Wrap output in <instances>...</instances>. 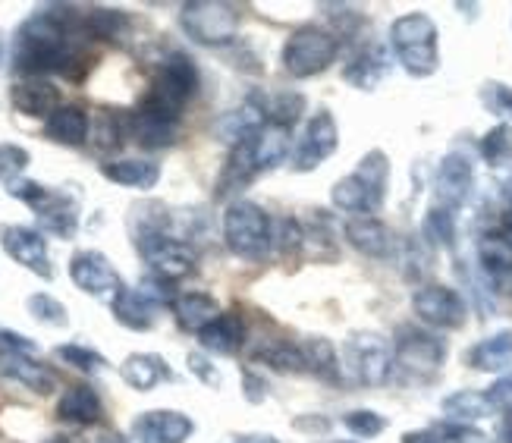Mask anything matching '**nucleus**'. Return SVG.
<instances>
[{"instance_id": "13", "label": "nucleus", "mask_w": 512, "mask_h": 443, "mask_svg": "<svg viewBox=\"0 0 512 443\" xmlns=\"http://www.w3.org/2000/svg\"><path fill=\"white\" fill-rule=\"evenodd\" d=\"M0 246H4V252L22 264V268H29L32 274L51 280V258H48V242H44V236L32 227H0Z\"/></svg>"}, {"instance_id": "50", "label": "nucleus", "mask_w": 512, "mask_h": 443, "mask_svg": "<svg viewBox=\"0 0 512 443\" xmlns=\"http://www.w3.org/2000/svg\"><path fill=\"white\" fill-rule=\"evenodd\" d=\"M403 443H447V440H443V434H437V431H409L403 437Z\"/></svg>"}, {"instance_id": "39", "label": "nucleus", "mask_w": 512, "mask_h": 443, "mask_svg": "<svg viewBox=\"0 0 512 443\" xmlns=\"http://www.w3.org/2000/svg\"><path fill=\"white\" fill-rule=\"evenodd\" d=\"M302 107H305V98L302 95L283 92V95L267 101V123H277V126H289V129H293V123L302 114Z\"/></svg>"}, {"instance_id": "38", "label": "nucleus", "mask_w": 512, "mask_h": 443, "mask_svg": "<svg viewBox=\"0 0 512 443\" xmlns=\"http://www.w3.org/2000/svg\"><path fill=\"white\" fill-rule=\"evenodd\" d=\"M258 356L277 368V371H305V359H302V349L293 343H267Z\"/></svg>"}, {"instance_id": "8", "label": "nucleus", "mask_w": 512, "mask_h": 443, "mask_svg": "<svg viewBox=\"0 0 512 443\" xmlns=\"http://www.w3.org/2000/svg\"><path fill=\"white\" fill-rule=\"evenodd\" d=\"M142 258L151 264L154 277L161 280H180L195 271V249L183 239H173L167 233H145L136 236Z\"/></svg>"}, {"instance_id": "31", "label": "nucleus", "mask_w": 512, "mask_h": 443, "mask_svg": "<svg viewBox=\"0 0 512 443\" xmlns=\"http://www.w3.org/2000/svg\"><path fill=\"white\" fill-rule=\"evenodd\" d=\"M478 261L491 277H509L512 274V239L509 236H484L478 242Z\"/></svg>"}, {"instance_id": "51", "label": "nucleus", "mask_w": 512, "mask_h": 443, "mask_svg": "<svg viewBox=\"0 0 512 443\" xmlns=\"http://www.w3.org/2000/svg\"><path fill=\"white\" fill-rule=\"evenodd\" d=\"M500 440H503V443H512V406L503 409V418H500Z\"/></svg>"}, {"instance_id": "2", "label": "nucleus", "mask_w": 512, "mask_h": 443, "mask_svg": "<svg viewBox=\"0 0 512 443\" xmlns=\"http://www.w3.org/2000/svg\"><path fill=\"white\" fill-rule=\"evenodd\" d=\"M390 44L403 63V70L415 79L437 73L440 51H437V26L428 13H406L390 26Z\"/></svg>"}, {"instance_id": "27", "label": "nucleus", "mask_w": 512, "mask_h": 443, "mask_svg": "<svg viewBox=\"0 0 512 443\" xmlns=\"http://www.w3.org/2000/svg\"><path fill=\"white\" fill-rule=\"evenodd\" d=\"M114 318L129 330H148L158 318V305H154L142 290H126L114 299Z\"/></svg>"}, {"instance_id": "35", "label": "nucleus", "mask_w": 512, "mask_h": 443, "mask_svg": "<svg viewBox=\"0 0 512 443\" xmlns=\"http://www.w3.org/2000/svg\"><path fill=\"white\" fill-rule=\"evenodd\" d=\"M129 129H132V136H136V142L145 145V148H167V145H173V139H176V126H167V123H158V120H148V117H142V114H132Z\"/></svg>"}, {"instance_id": "6", "label": "nucleus", "mask_w": 512, "mask_h": 443, "mask_svg": "<svg viewBox=\"0 0 512 443\" xmlns=\"http://www.w3.org/2000/svg\"><path fill=\"white\" fill-rule=\"evenodd\" d=\"M180 19H183L186 35L198 44H208V48L230 44L239 35L236 7L220 4V0H195V4H186Z\"/></svg>"}, {"instance_id": "1", "label": "nucleus", "mask_w": 512, "mask_h": 443, "mask_svg": "<svg viewBox=\"0 0 512 443\" xmlns=\"http://www.w3.org/2000/svg\"><path fill=\"white\" fill-rule=\"evenodd\" d=\"M79 38H85V13L73 7L38 10L29 22H22L13 41V70L26 79L44 73L79 76L82 51Z\"/></svg>"}, {"instance_id": "15", "label": "nucleus", "mask_w": 512, "mask_h": 443, "mask_svg": "<svg viewBox=\"0 0 512 443\" xmlns=\"http://www.w3.org/2000/svg\"><path fill=\"white\" fill-rule=\"evenodd\" d=\"M192 418H186L183 412H170V409H154L145 412L132 431H136L139 443H186L192 434Z\"/></svg>"}, {"instance_id": "30", "label": "nucleus", "mask_w": 512, "mask_h": 443, "mask_svg": "<svg viewBox=\"0 0 512 443\" xmlns=\"http://www.w3.org/2000/svg\"><path fill=\"white\" fill-rule=\"evenodd\" d=\"M286 154H289V126L267 123L255 136V164H258V173L274 170L286 158Z\"/></svg>"}, {"instance_id": "32", "label": "nucleus", "mask_w": 512, "mask_h": 443, "mask_svg": "<svg viewBox=\"0 0 512 443\" xmlns=\"http://www.w3.org/2000/svg\"><path fill=\"white\" fill-rule=\"evenodd\" d=\"M491 400H487V393H475V390H459L453 396L443 400V412L456 422H478V418H487L491 415Z\"/></svg>"}, {"instance_id": "25", "label": "nucleus", "mask_w": 512, "mask_h": 443, "mask_svg": "<svg viewBox=\"0 0 512 443\" xmlns=\"http://www.w3.org/2000/svg\"><path fill=\"white\" fill-rule=\"evenodd\" d=\"M173 315H176V321H180L183 330H195V334H202L208 324H214L220 318V308H217V299H211L205 293H186V296L173 299Z\"/></svg>"}, {"instance_id": "16", "label": "nucleus", "mask_w": 512, "mask_h": 443, "mask_svg": "<svg viewBox=\"0 0 512 443\" xmlns=\"http://www.w3.org/2000/svg\"><path fill=\"white\" fill-rule=\"evenodd\" d=\"M475 183V170L472 161L462 158V154H447L437 167V198L443 208H459L465 205V198L472 192Z\"/></svg>"}, {"instance_id": "7", "label": "nucleus", "mask_w": 512, "mask_h": 443, "mask_svg": "<svg viewBox=\"0 0 512 443\" xmlns=\"http://www.w3.org/2000/svg\"><path fill=\"white\" fill-rule=\"evenodd\" d=\"M346 365L355 381L365 387H381L390 381L393 349L381 334H352L346 343Z\"/></svg>"}, {"instance_id": "24", "label": "nucleus", "mask_w": 512, "mask_h": 443, "mask_svg": "<svg viewBox=\"0 0 512 443\" xmlns=\"http://www.w3.org/2000/svg\"><path fill=\"white\" fill-rule=\"evenodd\" d=\"M101 173L110 183L129 186V189H154L161 180V167L154 161H139V158H126V161H110L101 167Z\"/></svg>"}, {"instance_id": "29", "label": "nucleus", "mask_w": 512, "mask_h": 443, "mask_svg": "<svg viewBox=\"0 0 512 443\" xmlns=\"http://www.w3.org/2000/svg\"><path fill=\"white\" fill-rule=\"evenodd\" d=\"M469 365L478 371H506L512 365V330H500V334L472 346Z\"/></svg>"}, {"instance_id": "42", "label": "nucleus", "mask_w": 512, "mask_h": 443, "mask_svg": "<svg viewBox=\"0 0 512 443\" xmlns=\"http://www.w3.org/2000/svg\"><path fill=\"white\" fill-rule=\"evenodd\" d=\"M343 425L355 434V437H377L384 428H387V422H384V415H377V412H371V409H355V412H349L346 418H343Z\"/></svg>"}, {"instance_id": "33", "label": "nucleus", "mask_w": 512, "mask_h": 443, "mask_svg": "<svg viewBox=\"0 0 512 443\" xmlns=\"http://www.w3.org/2000/svg\"><path fill=\"white\" fill-rule=\"evenodd\" d=\"M299 349H302L305 368H311L327 381L337 378V349H333V343L327 337H308Z\"/></svg>"}, {"instance_id": "52", "label": "nucleus", "mask_w": 512, "mask_h": 443, "mask_svg": "<svg viewBox=\"0 0 512 443\" xmlns=\"http://www.w3.org/2000/svg\"><path fill=\"white\" fill-rule=\"evenodd\" d=\"M246 387H249V400H255V403H258V400H261V387H264V384L255 378L252 371H246Z\"/></svg>"}, {"instance_id": "10", "label": "nucleus", "mask_w": 512, "mask_h": 443, "mask_svg": "<svg viewBox=\"0 0 512 443\" xmlns=\"http://www.w3.org/2000/svg\"><path fill=\"white\" fill-rule=\"evenodd\" d=\"M340 145V132H337V120H333L327 110H318L315 117L308 120L302 139L296 142L293 154H289V167L296 173H308L315 170L321 161H327Z\"/></svg>"}, {"instance_id": "11", "label": "nucleus", "mask_w": 512, "mask_h": 443, "mask_svg": "<svg viewBox=\"0 0 512 443\" xmlns=\"http://www.w3.org/2000/svg\"><path fill=\"white\" fill-rule=\"evenodd\" d=\"M70 277H73V283L79 286L82 293L95 296V299H110V302H114L123 293V280L114 271V264H110L95 249L73 255V261H70Z\"/></svg>"}, {"instance_id": "5", "label": "nucleus", "mask_w": 512, "mask_h": 443, "mask_svg": "<svg viewBox=\"0 0 512 443\" xmlns=\"http://www.w3.org/2000/svg\"><path fill=\"white\" fill-rule=\"evenodd\" d=\"M224 239L239 258H261L274 242L271 217L255 202H233L224 214Z\"/></svg>"}, {"instance_id": "12", "label": "nucleus", "mask_w": 512, "mask_h": 443, "mask_svg": "<svg viewBox=\"0 0 512 443\" xmlns=\"http://www.w3.org/2000/svg\"><path fill=\"white\" fill-rule=\"evenodd\" d=\"M412 308L421 321L431 324V327H440V330L462 327V321H465L462 296L456 290H450V286H440V283H428V286H421V290H415Z\"/></svg>"}, {"instance_id": "48", "label": "nucleus", "mask_w": 512, "mask_h": 443, "mask_svg": "<svg viewBox=\"0 0 512 443\" xmlns=\"http://www.w3.org/2000/svg\"><path fill=\"white\" fill-rule=\"evenodd\" d=\"M487 400H491V406L497 409H509L512 406V374H506V378H500L494 387H491V393H487Z\"/></svg>"}, {"instance_id": "14", "label": "nucleus", "mask_w": 512, "mask_h": 443, "mask_svg": "<svg viewBox=\"0 0 512 443\" xmlns=\"http://www.w3.org/2000/svg\"><path fill=\"white\" fill-rule=\"evenodd\" d=\"M35 217H38V224L44 233H51V236H60V239H73L76 230H79V208L73 198H66L60 192H51V189H44L41 198L32 205Z\"/></svg>"}, {"instance_id": "56", "label": "nucleus", "mask_w": 512, "mask_h": 443, "mask_svg": "<svg viewBox=\"0 0 512 443\" xmlns=\"http://www.w3.org/2000/svg\"><path fill=\"white\" fill-rule=\"evenodd\" d=\"M509 277H512V274H509Z\"/></svg>"}, {"instance_id": "55", "label": "nucleus", "mask_w": 512, "mask_h": 443, "mask_svg": "<svg viewBox=\"0 0 512 443\" xmlns=\"http://www.w3.org/2000/svg\"><path fill=\"white\" fill-rule=\"evenodd\" d=\"M506 198H509V205H512V183L506 186Z\"/></svg>"}, {"instance_id": "53", "label": "nucleus", "mask_w": 512, "mask_h": 443, "mask_svg": "<svg viewBox=\"0 0 512 443\" xmlns=\"http://www.w3.org/2000/svg\"><path fill=\"white\" fill-rule=\"evenodd\" d=\"M236 443H277V437H267V434H252V437H239Z\"/></svg>"}, {"instance_id": "17", "label": "nucleus", "mask_w": 512, "mask_h": 443, "mask_svg": "<svg viewBox=\"0 0 512 443\" xmlns=\"http://www.w3.org/2000/svg\"><path fill=\"white\" fill-rule=\"evenodd\" d=\"M10 101L19 114H26V117H51L60 107V92L48 79L32 76V79H19L10 88Z\"/></svg>"}, {"instance_id": "20", "label": "nucleus", "mask_w": 512, "mask_h": 443, "mask_svg": "<svg viewBox=\"0 0 512 443\" xmlns=\"http://www.w3.org/2000/svg\"><path fill=\"white\" fill-rule=\"evenodd\" d=\"M346 239L352 242V249H359L368 258H387L390 246H393L390 230L377 217H371V214L349 217L346 220Z\"/></svg>"}, {"instance_id": "23", "label": "nucleus", "mask_w": 512, "mask_h": 443, "mask_svg": "<svg viewBox=\"0 0 512 443\" xmlns=\"http://www.w3.org/2000/svg\"><path fill=\"white\" fill-rule=\"evenodd\" d=\"M202 346L217 356H233V352L246 343V321L239 312H224L214 324H208L202 334H198Z\"/></svg>"}, {"instance_id": "22", "label": "nucleus", "mask_w": 512, "mask_h": 443, "mask_svg": "<svg viewBox=\"0 0 512 443\" xmlns=\"http://www.w3.org/2000/svg\"><path fill=\"white\" fill-rule=\"evenodd\" d=\"M88 132H92V123H88V114L76 104H60L48 117V123H44V136L60 145H82L88 142Z\"/></svg>"}, {"instance_id": "4", "label": "nucleus", "mask_w": 512, "mask_h": 443, "mask_svg": "<svg viewBox=\"0 0 512 443\" xmlns=\"http://www.w3.org/2000/svg\"><path fill=\"white\" fill-rule=\"evenodd\" d=\"M337 51H340L337 35H330L318 26H299L286 38L283 66L293 79H311L337 60Z\"/></svg>"}, {"instance_id": "54", "label": "nucleus", "mask_w": 512, "mask_h": 443, "mask_svg": "<svg viewBox=\"0 0 512 443\" xmlns=\"http://www.w3.org/2000/svg\"><path fill=\"white\" fill-rule=\"evenodd\" d=\"M95 443H126V440H123L120 434H101V437H98Z\"/></svg>"}, {"instance_id": "3", "label": "nucleus", "mask_w": 512, "mask_h": 443, "mask_svg": "<svg viewBox=\"0 0 512 443\" xmlns=\"http://www.w3.org/2000/svg\"><path fill=\"white\" fill-rule=\"evenodd\" d=\"M387 176L390 164L384 151H368L359 170L343 176V180L333 186L330 198L340 211L349 214H374L384 205V189H387Z\"/></svg>"}, {"instance_id": "21", "label": "nucleus", "mask_w": 512, "mask_h": 443, "mask_svg": "<svg viewBox=\"0 0 512 443\" xmlns=\"http://www.w3.org/2000/svg\"><path fill=\"white\" fill-rule=\"evenodd\" d=\"M101 412H104L101 396L95 387H88V384L70 387L57 403V418L60 422H70V425H95L101 418Z\"/></svg>"}, {"instance_id": "44", "label": "nucleus", "mask_w": 512, "mask_h": 443, "mask_svg": "<svg viewBox=\"0 0 512 443\" xmlns=\"http://www.w3.org/2000/svg\"><path fill=\"white\" fill-rule=\"evenodd\" d=\"M88 136H92V145L98 148V151H114V148H120V123H117V117H110L107 110L98 117V123L92 126V132H88Z\"/></svg>"}, {"instance_id": "46", "label": "nucleus", "mask_w": 512, "mask_h": 443, "mask_svg": "<svg viewBox=\"0 0 512 443\" xmlns=\"http://www.w3.org/2000/svg\"><path fill=\"white\" fill-rule=\"evenodd\" d=\"M189 371H192L195 378L202 381V384H208V387H220V374L211 368V362H208L205 356H198V352H192V356H189Z\"/></svg>"}, {"instance_id": "34", "label": "nucleus", "mask_w": 512, "mask_h": 443, "mask_svg": "<svg viewBox=\"0 0 512 443\" xmlns=\"http://www.w3.org/2000/svg\"><path fill=\"white\" fill-rule=\"evenodd\" d=\"M481 158L491 167H509L512 164V126L500 123L481 139Z\"/></svg>"}, {"instance_id": "28", "label": "nucleus", "mask_w": 512, "mask_h": 443, "mask_svg": "<svg viewBox=\"0 0 512 443\" xmlns=\"http://www.w3.org/2000/svg\"><path fill=\"white\" fill-rule=\"evenodd\" d=\"M384 73H387V57L381 48H362L343 70L346 82L362 88V92H371V88L384 79Z\"/></svg>"}, {"instance_id": "19", "label": "nucleus", "mask_w": 512, "mask_h": 443, "mask_svg": "<svg viewBox=\"0 0 512 443\" xmlns=\"http://www.w3.org/2000/svg\"><path fill=\"white\" fill-rule=\"evenodd\" d=\"M258 176V164H255V136L233 145L230 158L224 164V173L217 180V198H227L239 189H246Z\"/></svg>"}, {"instance_id": "45", "label": "nucleus", "mask_w": 512, "mask_h": 443, "mask_svg": "<svg viewBox=\"0 0 512 443\" xmlns=\"http://www.w3.org/2000/svg\"><path fill=\"white\" fill-rule=\"evenodd\" d=\"M481 101H484L487 110H494V114L512 120V88L509 85H503V82H487L481 88Z\"/></svg>"}, {"instance_id": "36", "label": "nucleus", "mask_w": 512, "mask_h": 443, "mask_svg": "<svg viewBox=\"0 0 512 443\" xmlns=\"http://www.w3.org/2000/svg\"><path fill=\"white\" fill-rule=\"evenodd\" d=\"M126 16L120 10H88L85 13V35L88 38H120L126 32Z\"/></svg>"}, {"instance_id": "9", "label": "nucleus", "mask_w": 512, "mask_h": 443, "mask_svg": "<svg viewBox=\"0 0 512 443\" xmlns=\"http://www.w3.org/2000/svg\"><path fill=\"white\" fill-rule=\"evenodd\" d=\"M396 365L415 374V378H431V374L440 371L443 359H447V346H443L440 337L428 334V330L418 327H403L396 337Z\"/></svg>"}, {"instance_id": "41", "label": "nucleus", "mask_w": 512, "mask_h": 443, "mask_svg": "<svg viewBox=\"0 0 512 443\" xmlns=\"http://www.w3.org/2000/svg\"><path fill=\"white\" fill-rule=\"evenodd\" d=\"M57 359L66 362V365H73V368H79V371H88V374H95V371H101L107 365L104 356H98L95 349H85V346H76V343L57 346Z\"/></svg>"}, {"instance_id": "40", "label": "nucleus", "mask_w": 512, "mask_h": 443, "mask_svg": "<svg viewBox=\"0 0 512 443\" xmlns=\"http://www.w3.org/2000/svg\"><path fill=\"white\" fill-rule=\"evenodd\" d=\"M29 312H32L35 321L48 324V327H66V324H70V315H66V308L54 296H48V293L29 296Z\"/></svg>"}, {"instance_id": "18", "label": "nucleus", "mask_w": 512, "mask_h": 443, "mask_svg": "<svg viewBox=\"0 0 512 443\" xmlns=\"http://www.w3.org/2000/svg\"><path fill=\"white\" fill-rule=\"evenodd\" d=\"M0 374L10 378V381L26 384L29 390H35L41 396L57 387V374L51 368H44L41 362L29 359L26 352H13V349L0 352Z\"/></svg>"}, {"instance_id": "43", "label": "nucleus", "mask_w": 512, "mask_h": 443, "mask_svg": "<svg viewBox=\"0 0 512 443\" xmlns=\"http://www.w3.org/2000/svg\"><path fill=\"white\" fill-rule=\"evenodd\" d=\"M29 167V151L22 145H0V180L13 183L19 180V173Z\"/></svg>"}, {"instance_id": "47", "label": "nucleus", "mask_w": 512, "mask_h": 443, "mask_svg": "<svg viewBox=\"0 0 512 443\" xmlns=\"http://www.w3.org/2000/svg\"><path fill=\"white\" fill-rule=\"evenodd\" d=\"M443 440H447V443H494L487 434H481L475 428H465V425L447 428V431H443Z\"/></svg>"}, {"instance_id": "49", "label": "nucleus", "mask_w": 512, "mask_h": 443, "mask_svg": "<svg viewBox=\"0 0 512 443\" xmlns=\"http://www.w3.org/2000/svg\"><path fill=\"white\" fill-rule=\"evenodd\" d=\"M280 249L283 252H289V249H299L302 246V230H299V224L296 220H283L280 224Z\"/></svg>"}, {"instance_id": "26", "label": "nucleus", "mask_w": 512, "mask_h": 443, "mask_svg": "<svg viewBox=\"0 0 512 443\" xmlns=\"http://www.w3.org/2000/svg\"><path fill=\"white\" fill-rule=\"evenodd\" d=\"M120 374H123V381L132 390H151V387H158L161 381L170 378V368H167V362L161 356H151V352H136V356H129L120 365Z\"/></svg>"}, {"instance_id": "37", "label": "nucleus", "mask_w": 512, "mask_h": 443, "mask_svg": "<svg viewBox=\"0 0 512 443\" xmlns=\"http://www.w3.org/2000/svg\"><path fill=\"white\" fill-rule=\"evenodd\" d=\"M425 239H431L434 246H443V249H453L456 242V220H453V211L450 208H431L428 217H425Z\"/></svg>"}]
</instances>
